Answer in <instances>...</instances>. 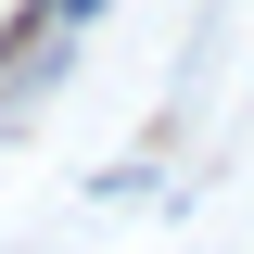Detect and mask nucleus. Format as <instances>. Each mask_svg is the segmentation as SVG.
Wrapping results in <instances>:
<instances>
[{
  "instance_id": "obj_1",
  "label": "nucleus",
  "mask_w": 254,
  "mask_h": 254,
  "mask_svg": "<svg viewBox=\"0 0 254 254\" xmlns=\"http://www.w3.org/2000/svg\"><path fill=\"white\" fill-rule=\"evenodd\" d=\"M51 13H64V26H89V13H102V0H51Z\"/></svg>"
}]
</instances>
